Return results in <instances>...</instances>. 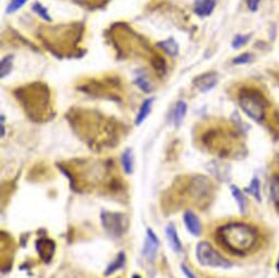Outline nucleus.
<instances>
[{
  "mask_svg": "<svg viewBox=\"0 0 279 278\" xmlns=\"http://www.w3.org/2000/svg\"><path fill=\"white\" fill-rule=\"evenodd\" d=\"M216 238L228 251L242 255L256 244L258 233L252 226L242 222H231L216 231Z\"/></svg>",
  "mask_w": 279,
  "mask_h": 278,
  "instance_id": "f257e3e1",
  "label": "nucleus"
},
{
  "mask_svg": "<svg viewBox=\"0 0 279 278\" xmlns=\"http://www.w3.org/2000/svg\"><path fill=\"white\" fill-rule=\"evenodd\" d=\"M239 103L245 115L254 122L261 123L265 118L266 102L256 91H244L239 98Z\"/></svg>",
  "mask_w": 279,
  "mask_h": 278,
  "instance_id": "f03ea898",
  "label": "nucleus"
},
{
  "mask_svg": "<svg viewBox=\"0 0 279 278\" xmlns=\"http://www.w3.org/2000/svg\"><path fill=\"white\" fill-rule=\"evenodd\" d=\"M196 258L199 264L211 268H230L231 263L215 250L210 243L198 242L196 246Z\"/></svg>",
  "mask_w": 279,
  "mask_h": 278,
  "instance_id": "7ed1b4c3",
  "label": "nucleus"
},
{
  "mask_svg": "<svg viewBox=\"0 0 279 278\" xmlns=\"http://www.w3.org/2000/svg\"><path fill=\"white\" fill-rule=\"evenodd\" d=\"M101 222L103 228L114 237H121L127 231L129 222L127 216L121 213L102 212L101 214Z\"/></svg>",
  "mask_w": 279,
  "mask_h": 278,
  "instance_id": "20e7f679",
  "label": "nucleus"
},
{
  "mask_svg": "<svg viewBox=\"0 0 279 278\" xmlns=\"http://www.w3.org/2000/svg\"><path fill=\"white\" fill-rule=\"evenodd\" d=\"M159 247H160V241H159L157 234L151 229H148L146 232L145 246H143L142 250L143 255H145L148 261H155Z\"/></svg>",
  "mask_w": 279,
  "mask_h": 278,
  "instance_id": "39448f33",
  "label": "nucleus"
},
{
  "mask_svg": "<svg viewBox=\"0 0 279 278\" xmlns=\"http://www.w3.org/2000/svg\"><path fill=\"white\" fill-rule=\"evenodd\" d=\"M218 83V76L216 73H206L197 77L193 81L195 87L200 92H208L211 89L215 88V85Z\"/></svg>",
  "mask_w": 279,
  "mask_h": 278,
  "instance_id": "423d86ee",
  "label": "nucleus"
},
{
  "mask_svg": "<svg viewBox=\"0 0 279 278\" xmlns=\"http://www.w3.org/2000/svg\"><path fill=\"white\" fill-rule=\"evenodd\" d=\"M183 220H184V224L191 234H193L194 237H198L201 233V223L199 222L197 215L192 212V210H187L183 215Z\"/></svg>",
  "mask_w": 279,
  "mask_h": 278,
  "instance_id": "0eeeda50",
  "label": "nucleus"
},
{
  "mask_svg": "<svg viewBox=\"0 0 279 278\" xmlns=\"http://www.w3.org/2000/svg\"><path fill=\"white\" fill-rule=\"evenodd\" d=\"M217 0H196L194 11L198 17H208L215 10Z\"/></svg>",
  "mask_w": 279,
  "mask_h": 278,
  "instance_id": "6e6552de",
  "label": "nucleus"
},
{
  "mask_svg": "<svg viewBox=\"0 0 279 278\" xmlns=\"http://www.w3.org/2000/svg\"><path fill=\"white\" fill-rule=\"evenodd\" d=\"M36 248L38 253L41 254L42 258L45 262H49L51 260L55 251L54 242L51 240H46V239H42V240L38 241L36 244Z\"/></svg>",
  "mask_w": 279,
  "mask_h": 278,
  "instance_id": "1a4fd4ad",
  "label": "nucleus"
},
{
  "mask_svg": "<svg viewBox=\"0 0 279 278\" xmlns=\"http://www.w3.org/2000/svg\"><path fill=\"white\" fill-rule=\"evenodd\" d=\"M166 233H167V241L170 243V247L171 249L174 252L179 253L182 250V243L179 236H177V231L175 227L173 226V224H170V226H167L166 229Z\"/></svg>",
  "mask_w": 279,
  "mask_h": 278,
  "instance_id": "9d476101",
  "label": "nucleus"
},
{
  "mask_svg": "<svg viewBox=\"0 0 279 278\" xmlns=\"http://www.w3.org/2000/svg\"><path fill=\"white\" fill-rule=\"evenodd\" d=\"M125 263H126V255H125L124 252H119L118 255L114 258V261L111 263V264L108 266L107 270H105L104 275L105 276H110L112 275L113 273L117 272L118 270L124 267Z\"/></svg>",
  "mask_w": 279,
  "mask_h": 278,
  "instance_id": "9b49d317",
  "label": "nucleus"
},
{
  "mask_svg": "<svg viewBox=\"0 0 279 278\" xmlns=\"http://www.w3.org/2000/svg\"><path fill=\"white\" fill-rule=\"evenodd\" d=\"M152 103H153L152 98H149V99L143 101L142 105L140 107V110L138 111L136 119H135V124H136V125H140V124L147 118L149 113H150V111H151Z\"/></svg>",
  "mask_w": 279,
  "mask_h": 278,
  "instance_id": "f8f14e48",
  "label": "nucleus"
},
{
  "mask_svg": "<svg viewBox=\"0 0 279 278\" xmlns=\"http://www.w3.org/2000/svg\"><path fill=\"white\" fill-rule=\"evenodd\" d=\"M121 162L125 173L132 174L134 170V160H133V152L131 149H126L122 153Z\"/></svg>",
  "mask_w": 279,
  "mask_h": 278,
  "instance_id": "ddd939ff",
  "label": "nucleus"
},
{
  "mask_svg": "<svg viewBox=\"0 0 279 278\" xmlns=\"http://www.w3.org/2000/svg\"><path fill=\"white\" fill-rule=\"evenodd\" d=\"M186 111H187V105L185 102H179L176 104L175 111H174V125L176 127H179L181 124L183 123V119H184L185 115H186Z\"/></svg>",
  "mask_w": 279,
  "mask_h": 278,
  "instance_id": "4468645a",
  "label": "nucleus"
},
{
  "mask_svg": "<svg viewBox=\"0 0 279 278\" xmlns=\"http://www.w3.org/2000/svg\"><path fill=\"white\" fill-rule=\"evenodd\" d=\"M159 46H160L167 54L172 56H175L177 53H179V45H177V43L173 40V38H167V41L161 42Z\"/></svg>",
  "mask_w": 279,
  "mask_h": 278,
  "instance_id": "2eb2a0df",
  "label": "nucleus"
},
{
  "mask_svg": "<svg viewBox=\"0 0 279 278\" xmlns=\"http://www.w3.org/2000/svg\"><path fill=\"white\" fill-rule=\"evenodd\" d=\"M12 65H13L12 55H8L1 59V64H0V76H1L2 79L10 74V71L12 69Z\"/></svg>",
  "mask_w": 279,
  "mask_h": 278,
  "instance_id": "dca6fc26",
  "label": "nucleus"
},
{
  "mask_svg": "<svg viewBox=\"0 0 279 278\" xmlns=\"http://www.w3.org/2000/svg\"><path fill=\"white\" fill-rule=\"evenodd\" d=\"M245 191L248 192L249 194H251L254 198H256L258 202L262 200V196H261V184H259V181L255 177L251 181V183L248 186Z\"/></svg>",
  "mask_w": 279,
  "mask_h": 278,
  "instance_id": "f3484780",
  "label": "nucleus"
},
{
  "mask_svg": "<svg viewBox=\"0 0 279 278\" xmlns=\"http://www.w3.org/2000/svg\"><path fill=\"white\" fill-rule=\"evenodd\" d=\"M231 194H232L234 199L237 200V204L239 206L240 210H241V212H244V209H245V198H244V196H243V193L241 192V190H240L239 188H237V186L232 185V186H231Z\"/></svg>",
  "mask_w": 279,
  "mask_h": 278,
  "instance_id": "a211bd4d",
  "label": "nucleus"
},
{
  "mask_svg": "<svg viewBox=\"0 0 279 278\" xmlns=\"http://www.w3.org/2000/svg\"><path fill=\"white\" fill-rule=\"evenodd\" d=\"M271 194L272 197L278 206H279V176H275L272 180L271 183Z\"/></svg>",
  "mask_w": 279,
  "mask_h": 278,
  "instance_id": "6ab92c4d",
  "label": "nucleus"
},
{
  "mask_svg": "<svg viewBox=\"0 0 279 278\" xmlns=\"http://www.w3.org/2000/svg\"><path fill=\"white\" fill-rule=\"evenodd\" d=\"M250 40V35H241V34H238L233 38L232 41V47L233 49H240V47H242L243 45L247 44Z\"/></svg>",
  "mask_w": 279,
  "mask_h": 278,
  "instance_id": "aec40b11",
  "label": "nucleus"
},
{
  "mask_svg": "<svg viewBox=\"0 0 279 278\" xmlns=\"http://www.w3.org/2000/svg\"><path fill=\"white\" fill-rule=\"evenodd\" d=\"M33 10H34L38 16L42 17L44 20L46 21H51V17H50V14L49 12H47L46 10V8H44L42 6L41 3H38V2H35L34 3V6H33Z\"/></svg>",
  "mask_w": 279,
  "mask_h": 278,
  "instance_id": "412c9836",
  "label": "nucleus"
},
{
  "mask_svg": "<svg viewBox=\"0 0 279 278\" xmlns=\"http://www.w3.org/2000/svg\"><path fill=\"white\" fill-rule=\"evenodd\" d=\"M28 0H11V2L9 3V6L7 8V13H12L19 10L23 4L27 3Z\"/></svg>",
  "mask_w": 279,
  "mask_h": 278,
  "instance_id": "4be33fe9",
  "label": "nucleus"
},
{
  "mask_svg": "<svg viewBox=\"0 0 279 278\" xmlns=\"http://www.w3.org/2000/svg\"><path fill=\"white\" fill-rule=\"evenodd\" d=\"M251 60H252V55L249 54V53H244V54H241L235 57V58L233 59V64L243 65V64L250 63Z\"/></svg>",
  "mask_w": 279,
  "mask_h": 278,
  "instance_id": "5701e85b",
  "label": "nucleus"
},
{
  "mask_svg": "<svg viewBox=\"0 0 279 278\" xmlns=\"http://www.w3.org/2000/svg\"><path fill=\"white\" fill-rule=\"evenodd\" d=\"M136 83H137V84L139 85V88H141L143 91H145V92H150L151 89H150V87H149L148 83H147V81H146L145 79L141 78V77H140V78L137 79Z\"/></svg>",
  "mask_w": 279,
  "mask_h": 278,
  "instance_id": "b1692460",
  "label": "nucleus"
},
{
  "mask_svg": "<svg viewBox=\"0 0 279 278\" xmlns=\"http://www.w3.org/2000/svg\"><path fill=\"white\" fill-rule=\"evenodd\" d=\"M261 0H248V7L251 11H256Z\"/></svg>",
  "mask_w": 279,
  "mask_h": 278,
  "instance_id": "393cba45",
  "label": "nucleus"
},
{
  "mask_svg": "<svg viewBox=\"0 0 279 278\" xmlns=\"http://www.w3.org/2000/svg\"><path fill=\"white\" fill-rule=\"evenodd\" d=\"M181 270L187 278H197V276L186 265H181Z\"/></svg>",
  "mask_w": 279,
  "mask_h": 278,
  "instance_id": "a878e982",
  "label": "nucleus"
},
{
  "mask_svg": "<svg viewBox=\"0 0 279 278\" xmlns=\"http://www.w3.org/2000/svg\"><path fill=\"white\" fill-rule=\"evenodd\" d=\"M3 122H4V116L2 115V116H1V136H4V125H3Z\"/></svg>",
  "mask_w": 279,
  "mask_h": 278,
  "instance_id": "bb28decb",
  "label": "nucleus"
},
{
  "mask_svg": "<svg viewBox=\"0 0 279 278\" xmlns=\"http://www.w3.org/2000/svg\"><path fill=\"white\" fill-rule=\"evenodd\" d=\"M276 268H277V272L279 273V257H278V260H277V264H276Z\"/></svg>",
  "mask_w": 279,
  "mask_h": 278,
  "instance_id": "cd10ccee",
  "label": "nucleus"
},
{
  "mask_svg": "<svg viewBox=\"0 0 279 278\" xmlns=\"http://www.w3.org/2000/svg\"><path fill=\"white\" fill-rule=\"evenodd\" d=\"M132 278H142L140 275H134Z\"/></svg>",
  "mask_w": 279,
  "mask_h": 278,
  "instance_id": "c85d7f7f",
  "label": "nucleus"
}]
</instances>
